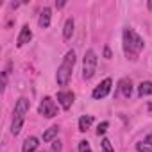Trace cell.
Wrapping results in <instances>:
<instances>
[{
    "mask_svg": "<svg viewBox=\"0 0 152 152\" xmlns=\"http://www.w3.org/2000/svg\"><path fill=\"white\" fill-rule=\"evenodd\" d=\"M91 124H93V116H91V115L81 116V118H79V131H81V132H86Z\"/></svg>",
    "mask_w": 152,
    "mask_h": 152,
    "instance_id": "13",
    "label": "cell"
},
{
    "mask_svg": "<svg viewBox=\"0 0 152 152\" xmlns=\"http://www.w3.org/2000/svg\"><path fill=\"white\" fill-rule=\"evenodd\" d=\"M50 16H52L50 7H45V9L41 11V15H39V20H38V23H39L41 29H47V27L50 25Z\"/></svg>",
    "mask_w": 152,
    "mask_h": 152,
    "instance_id": "10",
    "label": "cell"
},
{
    "mask_svg": "<svg viewBox=\"0 0 152 152\" xmlns=\"http://www.w3.org/2000/svg\"><path fill=\"white\" fill-rule=\"evenodd\" d=\"M120 91H122V95L125 99H129L132 95V83H131V79H122L120 81Z\"/></svg>",
    "mask_w": 152,
    "mask_h": 152,
    "instance_id": "11",
    "label": "cell"
},
{
    "mask_svg": "<svg viewBox=\"0 0 152 152\" xmlns=\"http://www.w3.org/2000/svg\"><path fill=\"white\" fill-rule=\"evenodd\" d=\"M57 132H59V127H57V125H54V127L47 129V131L43 132V141H52V140L57 136Z\"/></svg>",
    "mask_w": 152,
    "mask_h": 152,
    "instance_id": "16",
    "label": "cell"
},
{
    "mask_svg": "<svg viewBox=\"0 0 152 152\" xmlns=\"http://www.w3.org/2000/svg\"><path fill=\"white\" fill-rule=\"evenodd\" d=\"M29 107H31V102L27 99H18L16 106H15V118H13V125H11V132L16 136L20 134L23 124H25V115L29 113Z\"/></svg>",
    "mask_w": 152,
    "mask_h": 152,
    "instance_id": "2",
    "label": "cell"
},
{
    "mask_svg": "<svg viewBox=\"0 0 152 152\" xmlns=\"http://www.w3.org/2000/svg\"><path fill=\"white\" fill-rule=\"evenodd\" d=\"M73 64H75V52H73V50H70V52L64 56V59H63L61 66L57 68L56 81H57V84H59V86H66V84H68V81H70V77H72Z\"/></svg>",
    "mask_w": 152,
    "mask_h": 152,
    "instance_id": "3",
    "label": "cell"
},
{
    "mask_svg": "<svg viewBox=\"0 0 152 152\" xmlns=\"http://www.w3.org/2000/svg\"><path fill=\"white\" fill-rule=\"evenodd\" d=\"M38 113H39L41 116H45V118H54V116L57 115V106H56V102H54L50 97H45V99L41 100L39 107H38Z\"/></svg>",
    "mask_w": 152,
    "mask_h": 152,
    "instance_id": "5",
    "label": "cell"
},
{
    "mask_svg": "<svg viewBox=\"0 0 152 152\" xmlns=\"http://www.w3.org/2000/svg\"><path fill=\"white\" fill-rule=\"evenodd\" d=\"M31 39H32V32H31L29 25H23V27H22V31H20V34H18L16 47H23V45H25V43H29Z\"/></svg>",
    "mask_w": 152,
    "mask_h": 152,
    "instance_id": "8",
    "label": "cell"
},
{
    "mask_svg": "<svg viewBox=\"0 0 152 152\" xmlns=\"http://www.w3.org/2000/svg\"><path fill=\"white\" fill-rule=\"evenodd\" d=\"M73 27H75L73 20L68 18L66 23H64V29H63V36H64V39H70V38H72V34H73Z\"/></svg>",
    "mask_w": 152,
    "mask_h": 152,
    "instance_id": "15",
    "label": "cell"
},
{
    "mask_svg": "<svg viewBox=\"0 0 152 152\" xmlns=\"http://www.w3.org/2000/svg\"><path fill=\"white\" fill-rule=\"evenodd\" d=\"M57 102L63 109H70L73 102V93L72 91H59L57 93Z\"/></svg>",
    "mask_w": 152,
    "mask_h": 152,
    "instance_id": "7",
    "label": "cell"
},
{
    "mask_svg": "<svg viewBox=\"0 0 152 152\" xmlns=\"http://www.w3.org/2000/svg\"><path fill=\"white\" fill-rule=\"evenodd\" d=\"M111 86H113V81H111V79H104V81H102L95 90H93L91 97H93L95 100H100V99L107 97V95H109V91H111Z\"/></svg>",
    "mask_w": 152,
    "mask_h": 152,
    "instance_id": "6",
    "label": "cell"
},
{
    "mask_svg": "<svg viewBox=\"0 0 152 152\" xmlns=\"http://www.w3.org/2000/svg\"><path fill=\"white\" fill-rule=\"evenodd\" d=\"M104 56H106V59H111V50H109V47L104 48Z\"/></svg>",
    "mask_w": 152,
    "mask_h": 152,
    "instance_id": "21",
    "label": "cell"
},
{
    "mask_svg": "<svg viewBox=\"0 0 152 152\" xmlns=\"http://www.w3.org/2000/svg\"><path fill=\"white\" fill-rule=\"evenodd\" d=\"M136 148L138 152H152V134H148L143 141L136 143Z\"/></svg>",
    "mask_w": 152,
    "mask_h": 152,
    "instance_id": "12",
    "label": "cell"
},
{
    "mask_svg": "<svg viewBox=\"0 0 152 152\" xmlns=\"http://www.w3.org/2000/svg\"><path fill=\"white\" fill-rule=\"evenodd\" d=\"M148 109H150V111H152V104H150V106H148Z\"/></svg>",
    "mask_w": 152,
    "mask_h": 152,
    "instance_id": "24",
    "label": "cell"
},
{
    "mask_svg": "<svg viewBox=\"0 0 152 152\" xmlns=\"http://www.w3.org/2000/svg\"><path fill=\"white\" fill-rule=\"evenodd\" d=\"M102 152H115V148H113V145H111V141L107 138L102 140Z\"/></svg>",
    "mask_w": 152,
    "mask_h": 152,
    "instance_id": "17",
    "label": "cell"
},
{
    "mask_svg": "<svg viewBox=\"0 0 152 152\" xmlns=\"http://www.w3.org/2000/svg\"><path fill=\"white\" fill-rule=\"evenodd\" d=\"M143 47H145V43H143L141 36H138L132 29L124 31V50H125V56L131 61H136V57L143 50Z\"/></svg>",
    "mask_w": 152,
    "mask_h": 152,
    "instance_id": "1",
    "label": "cell"
},
{
    "mask_svg": "<svg viewBox=\"0 0 152 152\" xmlns=\"http://www.w3.org/2000/svg\"><path fill=\"white\" fill-rule=\"evenodd\" d=\"M79 152H91V147H90V143L86 140L79 141Z\"/></svg>",
    "mask_w": 152,
    "mask_h": 152,
    "instance_id": "18",
    "label": "cell"
},
{
    "mask_svg": "<svg viewBox=\"0 0 152 152\" xmlns=\"http://www.w3.org/2000/svg\"><path fill=\"white\" fill-rule=\"evenodd\" d=\"M39 147V140L36 136H29L25 141H23V147H22V152H36V148Z\"/></svg>",
    "mask_w": 152,
    "mask_h": 152,
    "instance_id": "9",
    "label": "cell"
},
{
    "mask_svg": "<svg viewBox=\"0 0 152 152\" xmlns=\"http://www.w3.org/2000/svg\"><path fill=\"white\" fill-rule=\"evenodd\" d=\"M61 148H63V143H61L59 140H56V141L52 143V152H61Z\"/></svg>",
    "mask_w": 152,
    "mask_h": 152,
    "instance_id": "20",
    "label": "cell"
},
{
    "mask_svg": "<svg viewBox=\"0 0 152 152\" xmlns=\"http://www.w3.org/2000/svg\"><path fill=\"white\" fill-rule=\"evenodd\" d=\"M107 127H109V122H102V124H99V127H97V134L102 136V134L107 131Z\"/></svg>",
    "mask_w": 152,
    "mask_h": 152,
    "instance_id": "19",
    "label": "cell"
},
{
    "mask_svg": "<svg viewBox=\"0 0 152 152\" xmlns=\"http://www.w3.org/2000/svg\"><path fill=\"white\" fill-rule=\"evenodd\" d=\"M97 63H99V57L95 54V50H86L84 54V59H83V79L84 81H90L95 72H97Z\"/></svg>",
    "mask_w": 152,
    "mask_h": 152,
    "instance_id": "4",
    "label": "cell"
},
{
    "mask_svg": "<svg viewBox=\"0 0 152 152\" xmlns=\"http://www.w3.org/2000/svg\"><path fill=\"white\" fill-rule=\"evenodd\" d=\"M39 152H45V150H39Z\"/></svg>",
    "mask_w": 152,
    "mask_h": 152,
    "instance_id": "25",
    "label": "cell"
},
{
    "mask_svg": "<svg viewBox=\"0 0 152 152\" xmlns=\"http://www.w3.org/2000/svg\"><path fill=\"white\" fill-rule=\"evenodd\" d=\"M148 9H152V0H150V2H148Z\"/></svg>",
    "mask_w": 152,
    "mask_h": 152,
    "instance_id": "23",
    "label": "cell"
},
{
    "mask_svg": "<svg viewBox=\"0 0 152 152\" xmlns=\"http://www.w3.org/2000/svg\"><path fill=\"white\" fill-rule=\"evenodd\" d=\"M64 4H66V2H57V4H56V6H57V7H59V9H61V7H64Z\"/></svg>",
    "mask_w": 152,
    "mask_h": 152,
    "instance_id": "22",
    "label": "cell"
},
{
    "mask_svg": "<svg viewBox=\"0 0 152 152\" xmlns=\"http://www.w3.org/2000/svg\"><path fill=\"white\" fill-rule=\"evenodd\" d=\"M138 95L140 97H147V95H152V83L150 81H145L138 86Z\"/></svg>",
    "mask_w": 152,
    "mask_h": 152,
    "instance_id": "14",
    "label": "cell"
}]
</instances>
